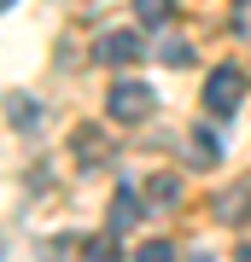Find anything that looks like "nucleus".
Returning a JSON list of instances; mask_svg holds the SVG:
<instances>
[{
	"label": "nucleus",
	"instance_id": "obj_1",
	"mask_svg": "<svg viewBox=\"0 0 251 262\" xmlns=\"http://www.w3.org/2000/svg\"><path fill=\"white\" fill-rule=\"evenodd\" d=\"M240 99H245L240 64H216V70L205 76V111H210V117H234V111H240Z\"/></svg>",
	"mask_w": 251,
	"mask_h": 262
},
{
	"label": "nucleus",
	"instance_id": "obj_2",
	"mask_svg": "<svg viewBox=\"0 0 251 262\" xmlns=\"http://www.w3.org/2000/svg\"><path fill=\"white\" fill-rule=\"evenodd\" d=\"M152 88L146 82H117L111 94H105V111H111V122H146L152 117Z\"/></svg>",
	"mask_w": 251,
	"mask_h": 262
},
{
	"label": "nucleus",
	"instance_id": "obj_3",
	"mask_svg": "<svg viewBox=\"0 0 251 262\" xmlns=\"http://www.w3.org/2000/svg\"><path fill=\"white\" fill-rule=\"evenodd\" d=\"M93 58H100V64H134L140 58V35L134 29H111V35L93 41Z\"/></svg>",
	"mask_w": 251,
	"mask_h": 262
},
{
	"label": "nucleus",
	"instance_id": "obj_4",
	"mask_svg": "<svg viewBox=\"0 0 251 262\" xmlns=\"http://www.w3.org/2000/svg\"><path fill=\"white\" fill-rule=\"evenodd\" d=\"M134 215H140V192L134 187H117V198H111V233H129Z\"/></svg>",
	"mask_w": 251,
	"mask_h": 262
},
{
	"label": "nucleus",
	"instance_id": "obj_5",
	"mask_svg": "<svg viewBox=\"0 0 251 262\" xmlns=\"http://www.w3.org/2000/svg\"><path fill=\"white\" fill-rule=\"evenodd\" d=\"M176 198H181V181L176 175H152L146 181V204L152 210H176Z\"/></svg>",
	"mask_w": 251,
	"mask_h": 262
},
{
	"label": "nucleus",
	"instance_id": "obj_6",
	"mask_svg": "<svg viewBox=\"0 0 251 262\" xmlns=\"http://www.w3.org/2000/svg\"><path fill=\"white\" fill-rule=\"evenodd\" d=\"M187 158H193L199 169H210V163H216V134H205V128H199L193 140H187Z\"/></svg>",
	"mask_w": 251,
	"mask_h": 262
},
{
	"label": "nucleus",
	"instance_id": "obj_7",
	"mask_svg": "<svg viewBox=\"0 0 251 262\" xmlns=\"http://www.w3.org/2000/svg\"><path fill=\"white\" fill-rule=\"evenodd\" d=\"M134 12L146 24H169V12H176V0H134Z\"/></svg>",
	"mask_w": 251,
	"mask_h": 262
},
{
	"label": "nucleus",
	"instance_id": "obj_8",
	"mask_svg": "<svg viewBox=\"0 0 251 262\" xmlns=\"http://www.w3.org/2000/svg\"><path fill=\"white\" fill-rule=\"evenodd\" d=\"M134 262H176V245H164V239H146Z\"/></svg>",
	"mask_w": 251,
	"mask_h": 262
},
{
	"label": "nucleus",
	"instance_id": "obj_9",
	"mask_svg": "<svg viewBox=\"0 0 251 262\" xmlns=\"http://www.w3.org/2000/svg\"><path fill=\"white\" fill-rule=\"evenodd\" d=\"M82 262H117V245H111V239H93Z\"/></svg>",
	"mask_w": 251,
	"mask_h": 262
},
{
	"label": "nucleus",
	"instance_id": "obj_10",
	"mask_svg": "<svg viewBox=\"0 0 251 262\" xmlns=\"http://www.w3.org/2000/svg\"><path fill=\"white\" fill-rule=\"evenodd\" d=\"M12 117H18V128H35V99H12Z\"/></svg>",
	"mask_w": 251,
	"mask_h": 262
},
{
	"label": "nucleus",
	"instance_id": "obj_11",
	"mask_svg": "<svg viewBox=\"0 0 251 262\" xmlns=\"http://www.w3.org/2000/svg\"><path fill=\"white\" fill-rule=\"evenodd\" d=\"M187 53H193L187 41H164V58H169V64H187Z\"/></svg>",
	"mask_w": 251,
	"mask_h": 262
},
{
	"label": "nucleus",
	"instance_id": "obj_12",
	"mask_svg": "<svg viewBox=\"0 0 251 262\" xmlns=\"http://www.w3.org/2000/svg\"><path fill=\"white\" fill-rule=\"evenodd\" d=\"M234 29H240V35H251V0H240V6H234Z\"/></svg>",
	"mask_w": 251,
	"mask_h": 262
}]
</instances>
